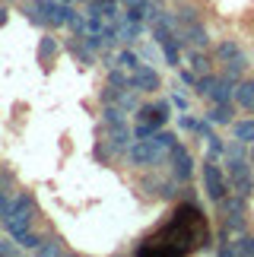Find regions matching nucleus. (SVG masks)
Listing matches in <instances>:
<instances>
[{
    "label": "nucleus",
    "mask_w": 254,
    "mask_h": 257,
    "mask_svg": "<svg viewBox=\"0 0 254 257\" xmlns=\"http://www.w3.org/2000/svg\"><path fill=\"white\" fill-rule=\"evenodd\" d=\"M194 92L200 98H207L210 105H235V80L226 73H203Z\"/></svg>",
    "instance_id": "nucleus-1"
},
{
    "label": "nucleus",
    "mask_w": 254,
    "mask_h": 257,
    "mask_svg": "<svg viewBox=\"0 0 254 257\" xmlns=\"http://www.w3.org/2000/svg\"><path fill=\"white\" fill-rule=\"evenodd\" d=\"M200 175H203V191H207L210 203H219L222 197H226L232 187H229V178H226V169L219 165V159H210L200 165Z\"/></svg>",
    "instance_id": "nucleus-2"
},
{
    "label": "nucleus",
    "mask_w": 254,
    "mask_h": 257,
    "mask_svg": "<svg viewBox=\"0 0 254 257\" xmlns=\"http://www.w3.org/2000/svg\"><path fill=\"white\" fill-rule=\"evenodd\" d=\"M226 178H229V187L238 194L251 197L254 194V169H251V159L248 156H241V159H226Z\"/></svg>",
    "instance_id": "nucleus-3"
},
{
    "label": "nucleus",
    "mask_w": 254,
    "mask_h": 257,
    "mask_svg": "<svg viewBox=\"0 0 254 257\" xmlns=\"http://www.w3.org/2000/svg\"><path fill=\"white\" fill-rule=\"evenodd\" d=\"M165 159H169V165H172V178H175V181L191 184V178H194V156H191L188 146H184V143H175Z\"/></svg>",
    "instance_id": "nucleus-4"
},
{
    "label": "nucleus",
    "mask_w": 254,
    "mask_h": 257,
    "mask_svg": "<svg viewBox=\"0 0 254 257\" xmlns=\"http://www.w3.org/2000/svg\"><path fill=\"white\" fill-rule=\"evenodd\" d=\"M127 80H131V89H137V92H143V95H156L162 89V76L150 64H140L137 70H131Z\"/></svg>",
    "instance_id": "nucleus-5"
},
{
    "label": "nucleus",
    "mask_w": 254,
    "mask_h": 257,
    "mask_svg": "<svg viewBox=\"0 0 254 257\" xmlns=\"http://www.w3.org/2000/svg\"><path fill=\"white\" fill-rule=\"evenodd\" d=\"M38 7H42V16L48 29H67V23H70L73 16V4H61V0H38Z\"/></svg>",
    "instance_id": "nucleus-6"
},
{
    "label": "nucleus",
    "mask_w": 254,
    "mask_h": 257,
    "mask_svg": "<svg viewBox=\"0 0 254 257\" xmlns=\"http://www.w3.org/2000/svg\"><path fill=\"white\" fill-rule=\"evenodd\" d=\"M108 146H111V153H127V146L134 143V127L127 124V121H118V124H108Z\"/></svg>",
    "instance_id": "nucleus-7"
},
{
    "label": "nucleus",
    "mask_w": 254,
    "mask_h": 257,
    "mask_svg": "<svg viewBox=\"0 0 254 257\" xmlns=\"http://www.w3.org/2000/svg\"><path fill=\"white\" fill-rule=\"evenodd\" d=\"M64 48L73 54V61L80 64V67H92V64H95V51H92V48L83 42V35H73V38H67V42H64Z\"/></svg>",
    "instance_id": "nucleus-8"
},
{
    "label": "nucleus",
    "mask_w": 254,
    "mask_h": 257,
    "mask_svg": "<svg viewBox=\"0 0 254 257\" xmlns=\"http://www.w3.org/2000/svg\"><path fill=\"white\" fill-rule=\"evenodd\" d=\"M146 26H150V23H140V19H124V23L118 26L121 45H137L143 38V32H146Z\"/></svg>",
    "instance_id": "nucleus-9"
},
{
    "label": "nucleus",
    "mask_w": 254,
    "mask_h": 257,
    "mask_svg": "<svg viewBox=\"0 0 254 257\" xmlns=\"http://www.w3.org/2000/svg\"><path fill=\"white\" fill-rule=\"evenodd\" d=\"M235 105H210L207 111H203V117L213 124V127H229L232 121H235Z\"/></svg>",
    "instance_id": "nucleus-10"
},
{
    "label": "nucleus",
    "mask_w": 254,
    "mask_h": 257,
    "mask_svg": "<svg viewBox=\"0 0 254 257\" xmlns=\"http://www.w3.org/2000/svg\"><path fill=\"white\" fill-rule=\"evenodd\" d=\"M235 108H245V111L254 108V80L251 76H241L235 83Z\"/></svg>",
    "instance_id": "nucleus-11"
},
{
    "label": "nucleus",
    "mask_w": 254,
    "mask_h": 257,
    "mask_svg": "<svg viewBox=\"0 0 254 257\" xmlns=\"http://www.w3.org/2000/svg\"><path fill=\"white\" fill-rule=\"evenodd\" d=\"M222 73L232 76L235 83L241 80V76H248V57H245V51L235 54V57H229V61H222Z\"/></svg>",
    "instance_id": "nucleus-12"
},
{
    "label": "nucleus",
    "mask_w": 254,
    "mask_h": 257,
    "mask_svg": "<svg viewBox=\"0 0 254 257\" xmlns=\"http://www.w3.org/2000/svg\"><path fill=\"white\" fill-rule=\"evenodd\" d=\"M229 127H232V137H235V140L248 143V146L254 143V117H235Z\"/></svg>",
    "instance_id": "nucleus-13"
},
{
    "label": "nucleus",
    "mask_w": 254,
    "mask_h": 257,
    "mask_svg": "<svg viewBox=\"0 0 254 257\" xmlns=\"http://www.w3.org/2000/svg\"><path fill=\"white\" fill-rule=\"evenodd\" d=\"M114 64H118L121 70H127V73H131V70H137V67L143 64V57H140V51H134L131 45H124L121 51L114 54Z\"/></svg>",
    "instance_id": "nucleus-14"
},
{
    "label": "nucleus",
    "mask_w": 254,
    "mask_h": 257,
    "mask_svg": "<svg viewBox=\"0 0 254 257\" xmlns=\"http://www.w3.org/2000/svg\"><path fill=\"white\" fill-rule=\"evenodd\" d=\"M57 57V38L51 32H45L38 38V64H51Z\"/></svg>",
    "instance_id": "nucleus-15"
},
{
    "label": "nucleus",
    "mask_w": 254,
    "mask_h": 257,
    "mask_svg": "<svg viewBox=\"0 0 254 257\" xmlns=\"http://www.w3.org/2000/svg\"><path fill=\"white\" fill-rule=\"evenodd\" d=\"M235 54H241V48H238L235 38H219V42L213 45V57H216V64L229 61V57H235Z\"/></svg>",
    "instance_id": "nucleus-16"
},
{
    "label": "nucleus",
    "mask_w": 254,
    "mask_h": 257,
    "mask_svg": "<svg viewBox=\"0 0 254 257\" xmlns=\"http://www.w3.org/2000/svg\"><path fill=\"white\" fill-rule=\"evenodd\" d=\"M35 254H42V257H61V254H67V248L61 244L57 235H48V238H42V244L35 248Z\"/></svg>",
    "instance_id": "nucleus-17"
},
{
    "label": "nucleus",
    "mask_w": 254,
    "mask_h": 257,
    "mask_svg": "<svg viewBox=\"0 0 254 257\" xmlns=\"http://www.w3.org/2000/svg\"><path fill=\"white\" fill-rule=\"evenodd\" d=\"M19 10L26 13V19H29L35 29H48L45 16H42V7H38V0H23V7H19Z\"/></svg>",
    "instance_id": "nucleus-18"
},
{
    "label": "nucleus",
    "mask_w": 254,
    "mask_h": 257,
    "mask_svg": "<svg viewBox=\"0 0 254 257\" xmlns=\"http://www.w3.org/2000/svg\"><path fill=\"white\" fill-rule=\"evenodd\" d=\"M140 95H143V92H137V89H131V86H127V89H124V92H121V98H118V105L124 108V111H127V114H134V111H137V108H140V105H143V102H140Z\"/></svg>",
    "instance_id": "nucleus-19"
},
{
    "label": "nucleus",
    "mask_w": 254,
    "mask_h": 257,
    "mask_svg": "<svg viewBox=\"0 0 254 257\" xmlns=\"http://www.w3.org/2000/svg\"><path fill=\"white\" fill-rule=\"evenodd\" d=\"M203 143H207V156H210V159H222V156H226V140H222L216 131H213Z\"/></svg>",
    "instance_id": "nucleus-20"
},
{
    "label": "nucleus",
    "mask_w": 254,
    "mask_h": 257,
    "mask_svg": "<svg viewBox=\"0 0 254 257\" xmlns=\"http://www.w3.org/2000/svg\"><path fill=\"white\" fill-rule=\"evenodd\" d=\"M156 131H162L156 121H134V140H150Z\"/></svg>",
    "instance_id": "nucleus-21"
},
{
    "label": "nucleus",
    "mask_w": 254,
    "mask_h": 257,
    "mask_svg": "<svg viewBox=\"0 0 254 257\" xmlns=\"http://www.w3.org/2000/svg\"><path fill=\"white\" fill-rule=\"evenodd\" d=\"M241 156H248V143L232 137V143H226V159H241Z\"/></svg>",
    "instance_id": "nucleus-22"
},
{
    "label": "nucleus",
    "mask_w": 254,
    "mask_h": 257,
    "mask_svg": "<svg viewBox=\"0 0 254 257\" xmlns=\"http://www.w3.org/2000/svg\"><path fill=\"white\" fill-rule=\"evenodd\" d=\"M92 159H95V162H108V159H111V146H108V140H95V146H92Z\"/></svg>",
    "instance_id": "nucleus-23"
},
{
    "label": "nucleus",
    "mask_w": 254,
    "mask_h": 257,
    "mask_svg": "<svg viewBox=\"0 0 254 257\" xmlns=\"http://www.w3.org/2000/svg\"><path fill=\"white\" fill-rule=\"evenodd\" d=\"M67 29H73V35H83V32H86V13L73 10V16H70V23H67Z\"/></svg>",
    "instance_id": "nucleus-24"
},
{
    "label": "nucleus",
    "mask_w": 254,
    "mask_h": 257,
    "mask_svg": "<svg viewBox=\"0 0 254 257\" xmlns=\"http://www.w3.org/2000/svg\"><path fill=\"white\" fill-rule=\"evenodd\" d=\"M16 254H23L16 238H0V257H16Z\"/></svg>",
    "instance_id": "nucleus-25"
},
{
    "label": "nucleus",
    "mask_w": 254,
    "mask_h": 257,
    "mask_svg": "<svg viewBox=\"0 0 254 257\" xmlns=\"http://www.w3.org/2000/svg\"><path fill=\"white\" fill-rule=\"evenodd\" d=\"M197 80H200V76L194 73L191 67H178V83H181V86H191V89H194V86H197Z\"/></svg>",
    "instance_id": "nucleus-26"
},
{
    "label": "nucleus",
    "mask_w": 254,
    "mask_h": 257,
    "mask_svg": "<svg viewBox=\"0 0 254 257\" xmlns=\"http://www.w3.org/2000/svg\"><path fill=\"white\" fill-rule=\"evenodd\" d=\"M172 108H175V111H191V98L184 92H175L172 95Z\"/></svg>",
    "instance_id": "nucleus-27"
},
{
    "label": "nucleus",
    "mask_w": 254,
    "mask_h": 257,
    "mask_svg": "<svg viewBox=\"0 0 254 257\" xmlns=\"http://www.w3.org/2000/svg\"><path fill=\"white\" fill-rule=\"evenodd\" d=\"M7 23H10V7L0 4V26H7Z\"/></svg>",
    "instance_id": "nucleus-28"
},
{
    "label": "nucleus",
    "mask_w": 254,
    "mask_h": 257,
    "mask_svg": "<svg viewBox=\"0 0 254 257\" xmlns=\"http://www.w3.org/2000/svg\"><path fill=\"white\" fill-rule=\"evenodd\" d=\"M248 159H251V165H254V143L248 146Z\"/></svg>",
    "instance_id": "nucleus-29"
},
{
    "label": "nucleus",
    "mask_w": 254,
    "mask_h": 257,
    "mask_svg": "<svg viewBox=\"0 0 254 257\" xmlns=\"http://www.w3.org/2000/svg\"><path fill=\"white\" fill-rule=\"evenodd\" d=\"M73 4H89V0H73Z\"/></svg>",
    "instance_id": "nucleus-30"
},
{
    "label": "nucleus",
    "mask_w": 254,
    "mask_h": 257,
    "mask_svg": "<svg viewBox=\"0 0 254 257\" xmlns=\"http://www.w3.org/2000/svg\"><path fill=\"white\" fill-rule=\"evenodd\" d=\"M61 4H73V0H61Z\"/></svg>",
    "instance_id": "nucleus-31"
}]
</instances>
